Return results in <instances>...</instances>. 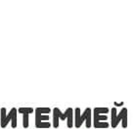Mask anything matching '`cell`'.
Returning a JSON list of instances; mask_svg holds the SVG:
<instances>
[]
</instances>
